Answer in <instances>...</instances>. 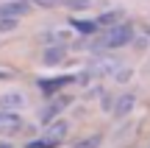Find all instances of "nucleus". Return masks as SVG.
Listing matches in <instances>:
<instances>
[{
  "label": "nucleus",
  "instance_id": "3",
  "mask_svg": "<svg viewBox=\"0 0 150 148\" xmlns=\"http://www.w3.org/2000/svg\"><path fill=\"white\" fill-rule=\"evenodd\" d=\"M67 59V45H45L42 50V64L45 67H56Z\"/></svg>",
  "mask_w": 150,
  "mask_h": 148
},
{
  "label": "nucleus",
  "instance_id": "15",
  "mask_svg": "<svg viewBox=\"0 0 150 148\" xmlns=\"http://www.w3.org/2000/svg\"><path fill=\"white\" fill-rule=\"evenodd\" d=\"M20 25V17H0V34H8Z\"/></svg>",
  "mask_w": 150,
  "mask_h": 148
},
{
  "label": "nucleus",
  "instance_id": "6",
  "mask_svg": "<svg viewBox=\"0 0 150 148\" xmlns=\"http://www.w3.org/2000/svg\"><path fill=\"white\" fill-rule=\"evenodd\" d=\"M70 101L72 98H67V95H64V98H53V104H47L42 112H39V120H42V123H50L61 109H64V106H70Z\"/></svg>",
  "mask_w": 150,
  "mask_h": 148
},
{
  "label": "nucleus",
  "instance_id": "16",
  "mask_svg": "<svg viewBox=\"0 0 150 148\" xmlns=\"http://www.w3.org/2000/svg\"><path fill=\"white\" fill-rule=\"evenodd\" d=\"M61 6H67V9H89V6H92V0H64V3H61Z\"/></svg>",
  "mask_w": 150,
  "mask_h": 148
},
{
  "label": "nucleus",
  "instance_id": "9",
  "mask_svg": "<svg viewBox=\"0 0 150 148\" xmlns=\"http://www.w3.org/2000/svg\"><path fill=\"white\" fill-rule=\"evenodd\" d=\"M134 106H136V98L131 92H125V95H120L117 98V104L111 106V112L117 117H125V115H131V112H134Z\"/></svg>",
  "mask_w": 150,
  "mask_h": 148
},
{
  "label": "nucleus",
  "instance_id": "7",
  "mask_svg": "<svg viewBox=\"0 0 150 148\" xmlns=\"http://www.w3.org/2000/svg\"><path fill=\"white\" fill-rule=\"evenodd\" d=\"M114 70H117V61L108 59V56H100V59L86 70V76H89V78L95 76V78H97V76H108V73H114Z\"/></svg>",
  "mask_w": 150,
  "mask_h": 148
},
{
  "label": "nucleus",
  "instance_id": "20",
  "mask_svg": "<svg viewBox=\"0 0 150 148\" xmlns=\"http://www.w3.org/2000/svg\"><path fill=\"white\" fill-rule=\"evenodd\" d=\"M111 106H114L111 98H103V112H111Z\"/></svg>",
  "mask_w": 150,
  "mask_h": 148
},
{
  "label": "nucleus",
  "instance_id": "19",
  "mask_svg": "<svg viewBox=\"0 0 150 148\" xmlns=\"http://www.w3.org/2000/svg\"><path fill=\"white\" fill-rule=\"evenodd\" d=\"M128 76H131V70H120V73H117V81H120V84L128 81Z\"/></svg>",
  "mask_w": 150,
  "mask_h": 148
},
{
  "label": "nucleus",
  "instance_id": "21",
  "mask_svg": "<svg viewBox=\"0 0 150 148\" xmlns=\"http://www.w3.org/2000/svg\"><path fill=\"white\" fill-rule=\"evenodd\" d=\"M0 148H14V145H8V143H0Z\"/></svg>",
  "mask_w": 150,
  "mask_h": 148
},
{
  "label": "nucleus",
  "instance_id": "13",
  "mask_svg": "<svg viewBox=\"0 0 150 148\" xmlns=\"http://www.w3.org/2000/svg\"><path fill=\"white\" fill-rule=\"evenodd\" d=\"M56 145H61V140L50 137V134H42V137H33L25 143V148H56Z\"/></svg>",
  "mask_w": 150,
  "mask_h": 148
},
{
  "label": "nucleus",
  "instance_id": "11",
  "mask_svg": "<svg viewBox=\"0 0 150 148\" xmlns=\"http://www.w3.org/2000/svg\"><path fill=\"white\" fill-rule=\"evenodd\" d=\"M70 25L75 28L78 34H83V36H97V31H100V25H97V20H72Z\"/></svg>",
  "mask_w": 150,
  "mask_h": 148
},
{
  "label": "nucleus",
  "instance_id": "2",
  "mask_svg": "<svg viewBox=\"0 0 150 148\" xmlns=\"http://www.w3.org/2000/svg\"><path fill=\"white\" fill-rule=\"evenodd\" d=\"M22 132V117L17 112H3L0 109V137H11V134Z\"/></svg>",
  "mask_w": 150,
  "mask_h": 148
},
{
  "label": "nucleus",
  "instance_id": "18",
  "mask_svg": "<svg viewBox=\"0 0 150 148\" xmlns=\"http://www.w3.org/2000/svg\"><path fill=\"white\" fill-rule=\"evenodd\" d=\"M97 145H100V137L95 134V137H89V140H81L75 148H97Z\"/></svg>",
  "mask_w": 150,
  "mask_h": 148
},
{
  "label": "nucleus",
  "instance_id": "17",
  "mask_svg": "<svg viewBox=\"0 0 150 148\" xmlns=\"http://www.w3.org/2000/svg\"><path fill=\"white\" fill-rule=\"evenodd\" d=\"M33 6H39V9H56V6H61L64 0H31Z\"/></svg>",
  "mask_w": 150,
  "mask_h": 148
},
{
  "label": "nucleus",
  "instance_id": "12",
  "mask_svg": "<svg viewBox=\"0 0 150 148\" xmlns=\"http://www.w3.org/2000/svg\"><path fill=\"white\" fill-rule=\"evenodd\" d=\"M42 45H67L70 42V31H47L39 36Z\"/></svg>",
  "mask_w": 150,
  "mask_h": 148
},
{
  "label": "nucleus",
  "instance_id": "8",
  "mask_svg": "<svg viewBox=\"0 0 150 148\" xmlns=\"http://www.w3.org/2000/svg\"><path fill=\"white\" fill-rule=\"evenodd\" d=\"M28 14V0H6L0 3V17H22Z\"/></svg>",
  "mask_w": 150,
  "mask_h": 148
},
{
  "label": "nucleus",
  "instance_id": "1",
  "mask_svg": "<svg viewBox=\"0 0 150 148\" xmlns=\"http://www.w3.org/2000/svg\"><path fill=\"white\" fill-rule=\"evenodd\" d=\"M131 39H134V28L128 25V22H117V25H108L106 31L100 34V36L92 42V48L95 50H108V48H122V45H128Z\"/></svg>",
  "mask_w": 150,
  "mask_h": 148
},
{
  "label": "nucleus",
  "instance_id": "10",
  "mask_svg": "<svg viewBox=\"0 0 150 148\" xmlns=\"http://www.w3.org/2000/svg\"><path fill=\"white\" fill-rule=\"evenodd\" d=\"M45 134H50V137H56V140L64 143V137L70 134V123H67L64 117H53V120L47 123V132H45Z\"/></svg>",
  "mask_w": 150,
  "mask_h": 148
},
{
  "label": "nucleus",
  "instance_id": "14",
  "mask_svg": "<svg viewBox=\"0 0 150 148\" xmlns=\"http://www.w3.org/2000/svg\"><path fill=\"white\" fill-rule=\"evenodd\" d=\"M120 22V11H106V14L97 17V25L100 28H108V25H117Z\"/></svg>",
  "mask_w": 150,
  "mask_h": 148
},
{
  "label": "nucleus",
  "instance_id": "4",
  "mask_svg": "<svg viewBox=\"0 0 150 148\" xmlns=\"http://www.w3.org/2000/svg\"><path fill=\"white\" fill-rule=\"evenodd\" d=\"M0 109H3V112H20V109H25V95H22V92H3V95H0Z\"/></svg>",
  "mask_w": 150,
  "mask_h": 148
},
{
  "label": "nucleus",
  "instance_id": "5",
  "mask_svg": "<svg viewBox=\"0 0 150 148\" xmlns=\"http://www.w3.org/2000/svg\"><path fill=\"white\" fill-rule=\"evenodd\" d=\"M75 81V76H56V78H39L36 81V87L42 89V92H56V89H61V87H67V84H72Z\"/></svg>",
  "mask_w": 150,
  "mask_h": 148
}]
</instances>
